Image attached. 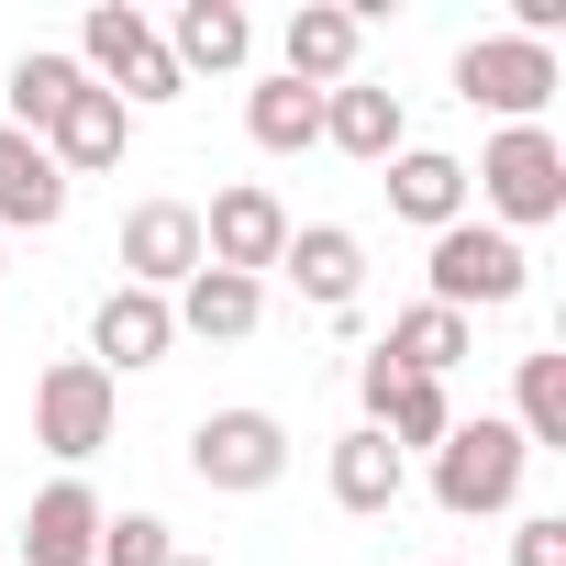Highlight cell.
I'll list each match as a JSON object with an SVG mask.
<instances>
[{
  "label": "cell",
  "mask_w": 566,
  "mask_h": 566,
  "mask_svg": "<svg viewBox=\"0 0 566 566\" xmlns=\"http://www.w3.org/2000/svg\"><path fill=\"white\" fill-rule=\"evenodd\" d=\"M23 566H101V489L90 478H45L23 511Z\"/></svg>",
  "instance_id": "4fadbf2b"
},
{
  "label": "cell",
  "mask_w": 566,
  "mask_h": 566,
  "mask_svg": "<svg viewBox=\"0 0 566 566\" xmlns=\"http://www.w3.org/2000/svg\"><path fill=\"white\" fill-rule=\"evenodd\" d=\"M555 45H522V34H467L455 45V101L467 112H500V123H544L555 101Z\"/></svg>",
  "instance_id": "8992f818"
},
{
  "label": "cell",
  "mask_w": 566,
  "mask_h": 566,
  "mask_svg": "<svg viewBox=\"0 0 566 566\" xmlns=\"http://www.w3.org/2000/svg\"><path fill=\"white\" fill-rule=\"evenodd\" d=\"M167 323L200 334V345H244V334L266 323V277H222V266H200V277H178V290H167Z\"/></svg>",
  "instance_id": "d6986e66"
},
{
  "label": "cell",
  "mask_w": 566,
  "mask_h": 566,
  "mask_svg": "<svg viewBox=\"0 0 566 566\" xmlns=\"http://www.w3.org/2000/svg\"><path fill=\"white\" fill-rule=\"evenodd\" d=\"M356 56H367V12H345V0H301L277 23V78H301V90H345Z\"/></svg>",
  "instance_id": "30bf717a"
},
{
  "label": "cell",
  "mask_w": 566,
  "mask_h": 566,
  "mask_svg": "<svg viewBox=\"0 0 566 566\" xmlns=\"http://www.w3.org/2000/svg\"><path fill=\"white\" fill-rule=\"evenodd\" d=\"M167 345H178L167 301H156V290H123V277H112V290H101V312H90V367L123 389L134 367H167Z\"/></svg>",
  "instance_id": "7c38bea8"
},
{
  "label": "cell",
  "mask_w": 566,
  "mask_h": 566,
  "mask_svg": "<svg viewBox=\"0 0 566 566\" xmlns=\"http://www.w3.org/2000/svg\"><path fill=\"white\" fill-rule=\"evenodd\" d=\"M244 134H255V156H312V145H323V90L255 78V90H244Z\"/></svg>",
  "instance_id": "cb8c5ba5"
},
{
  "label": "cell",
  "mask_w": 566,
  "mask_h": 566,
  "mask_svg": "<svg viewBox=\"0 0 566 566\" xmlns=\"http://www.w3.org/2000/svg\"><path fill=\"white\" fill-rule=\"evenodd\" d=\"M277 244H290V200H277L266 178L211 189V211H200V266H222V277H266Z\"/></svg>",
  "instance_id": "ba28073f"
},
{
  "label": "cell",
  "mask_w": 566,
  "mask_h": 566,
  "mask_svg": "<svg viewBox=\"0 0 566 566\" xmlns=\"http://www.w3.org/2000/svg\"><path fill=\"white\" fill-rule=\"evenodd\" d=\"M522 478H533V444H522L500 411H478V422H455V433L433 444V511H455V522L511 511V500H522Z\"/></svg>",
  "instance_id": "277c9868"
},
{
  "label": "cell",
  "mask_w": 566,
  "mask_h": 566,
  "mask_svg": "<svg viewBox=\"0 0 566 566\" xmlns=\"http://www.w3.org/2000/svg\"><path fill=\"white\" fill-rule=\"evenodd\" d=\"M189 478H200V489H222V500L277 489V478H290V422H277V411H255V400L200 411V422H189Z\"/></svg>",
  "instance_id": "5b68a950"
},
{
  "label": "cell",
  "mask_w": 566,
  "mask_h": 566,
  "mask_svg": "<svg viewBox=\"0 0 566 566\" xmlns=\"http://www.w3.org/2000/svg\"><path fill=\"white\" fill-rule=\"evenodd\" d=\"M78 78H90V90H112L123 112H167V101H189V78H178L167 34L134 12V0H101V12L78 23Z\"/></svg>",
  "instance_id": "7a4b0ae2"
},
{
  "label": "cell",
  "mask_w": 566,
  "mask_h": 566,
  "mask_svg": "<svg viewBox=\"0 0 566 566\" xmlns=\"http://www.w3.org/2000/svg\"><path fill=\"white\" fill-rule=\"evenodd\" d=\"M389 211L422 222V233L467 222V156H444V145H400V156H389Z\"/></svg>",
  "instance_id": "44dd1931"
},
{
  "label": "cell",
  "mask_w": 566,
  "mask_h": 566,
  "mask_svg": "<svg viewBox=\"0 0 566 566\" xmlns=\"http://www.w3.org/2000/svg\"><path fill=\"white\" fill-rule=\"evenodd\" d=\"M356 400H367V433H378L389 455H433V444L455 433V389H444V378H400L389 356L356 367Z\"/></svg>",
  "instance_id": "9c48e42d"
},
{
  "label": "cell",
  "mask_w": 566,
  "mask_h": 566,
  "mask_svg": "<svg viewBox=\"0 0 566 566\" xmlns=\"http://www.w3.org/2000/svg\"><path fill=\"white\" fill-rule=\"evenodd\" d=\"M112 422H123V389H112L90 356H56V367L34 378V444H45L67 478H78V467L112 444Z\"/></svg>",
  "instance_id": "52a82bcc"
},
{
  "label": "cell",
  "mask_w": 566,
  "mask_h": 566,
  "mask_svg": "<svg viewBox=\"0 0 566 566\" xmlns=\"http://www.w3.org/2000/svg\"><path fill=\"white\" fill-rule=\"evenodd\" d=\"M467 200H489L500 233L566 222V145H555V123H500L478 145V167H467Z\"/></svg>",
  "instance_id": "6da1fadb"
},
{
  "label": "cell",
  "mask_w": 566,
  "mask_h": 566,
  "mask_svg": "<svg viewBox=\"0 0 566 566\" xmlns=\"http://www.w3.org/2000/svg\"><path fill=\"white\" fill-rule=\"evenodd\" d=\"M511 433H522L533 455H566V356H555V345L522 356V378H511Z\"/></svg>",
  "instance_id": "d4e9b609"
},
{
  "label": "cell",
  "mask_w": 566,
  "mask_h": 566,
  "mask_svg": "<svg viewBox=\"0 0 566 566\" xmlns=\"http://www.w3.org/2000/svg\"><path fill=\"white\" fill-rule=\"evenodd\" d=\"M323 145H334V156H356V167H389V156L411 145V112H400V90H378V78H345V90H323Z\"/></svg>",
  "instance_id": "9a60e30c"
},
{
  "label": "cell",
  "mask_w": 566,
  "mask_h": 566,
  "mask_svg": "<svg viewBox=\"0 0 566 566\" xmlns=\"http://www.w3.org/2000/svg\"><path fill=\"white\" fill-rule=\"evenodd\" d=\"M400 378H455L467 356H478V323L467 312H433V301H411V312H389V345H378Z\"/></svg>",
  "instance_id": "7402d4cb"
},
{
  "label": "cell",
  "mask_w": 566,
  "mask_h": 566,
  "mask_svg": "<svg viewBox=\"0 0 566 566\" xmlns=\"http://www.w3.org/2000/svg\"><path fill=\"white\" fill-rule=\"evenodd\" d=\"M167 555H178V533L156 511H101V566H167Z\"/></svg>",
  "instance_id": "484cf974"
},
{
  "label": "cell",
  "mask_w": 566,
  "mask_h": 566,
  "mask_svg": "<svg viewBox=\"0 0 566 566\" xmlns=\"http://www.w3.org/2000/svg\"><path fill=\"white\" fill-rule=\"evenodd\" d=\"M178 277H200V211L189 200H134L123 211V290H178Z\"/></svg>",
  "instance_id": "8fae6325"
},
{
  "label": "cell",
  "mask_w": 566,
  "mask_h": 566,
  "mask_svg": "<svg viewBox=\"0 0 566 566\" xmlns=\"http://www.w3.org/2000/svg\"><path fill=\"white\" fill-rule=\"evenodd\" d=\"M45 156H56V178H67V189H78V178H112V167L134 156V112H123L112 90H78V101L56 112Z\"/></svg>",
  "instance_id": "2e32d148"
},
{
  "label": "cell",
  "mask_w": 566,
  "mask_h": 566,
  "mask_svg": "<svg viewBox=\"0 0 566 566\" xmlns=\"http://www.w3.org/2000/svg\"><path fill=\"white\" fill-rule=\"evenodd\" d=\"M323 478H334V511H356V522H389V511L411 500V455H389L367 422H356V433H334Z\"/></svg>",
  "instance_id": "ac0fdd59"
},
{
  "label": "cell",
  "mask_w": 566,
  "mask_h": 566,
  "mask_svg": "<svg viewBox=\"0 0 566 566\" xmlns=\"http://www.w3.org/2000/svg\"><path fill=\"white\" fill-rule=\"evenodd\" d=\"M422 566H455V555H422Z\"/></svg>",
  "instance_id": "f1b7e54d"
},
{
  "label": "cell",
  "mask_w": 566,
  "mask_h": 566,
  "mask_svg": "<svg viewBox=\"0 0 566 566\" xmlns=\"http://www.w3.org/2000/svg\"><path fill=\"white\" fill-rule=\"evenodd\" d=\"M522 290H533L522 233H500V222H478V211L433 233V266H422V301H433V312H467V323H478V312H511Z\"/></svg>",
  "instance_id": "3957f363"
},
{
  "label": "cell",
  "mask_w": 566,
  "mask_h": 566,
  "mask_svg": "<svg viewBox=\"0 0 566 566\" xmlns=\"http://www.w3.org/2000/svg\"><path fill=\"white\" fill-rule=\"evenodd\" d=\"M511 566H566V511H522V533H511Z\"/></svg>",
  "instance_id": "4316f807"
},
{
  "label": "cell",
  "mask_w": 566,
  "mask_h": 566,
  "mask_svg": "<svg viewBox=\"0 0 566 566\" xmlns=\"http://www.w3.org/2000/svg\"><path fill=\"white\" fill-rule=\"evenodd\" d=\"M78 90H90V78H78V56H67V45H34V56H12V90H0V123L45 145V134H56V112H67Z\"/></svg>",
  "instance_id": "603a6c76"
},
{
  "label": "cell",
  "mask_w": 566,
  "mask_h": 566,
  "mask_svg": "<svg viewBox=\"0 0 566 566\" xmlns=\"http://www.w3.org/2000/svg\"><path fill=\"white\" fill-rule=\"evenodd\" d=\"M56 222H67V178H56V156H45L34 134L0 123V244H12V233H56Z\"/></svg>",
  "instance_id": "e0dca14e"
},
{
  "label": "cell",
  "mask_w": 566,
  "mask_h": 566,
  "mask_svg": "<svg viewBox=\"0 0 566 566\" xmlns=\"http://www.w3.org/2000/svg\"><path fill=\"white\" fill-rule=\"evenodd\" d=\"M178 78H233L255 56V23H244V0H178V23H156Z\"/></svg>",
  "instance_id": "ffe728a7"
},
{
  "label": "cell",
  "mask_w": 566,
  "mask_h": 566,
  "mask_svg": "<svg viewBox=\"0 0 566 566\" xmlns=\"http://www.w3.org/2000/svg\"><path fill=\"white\" fill-rule=\"evenodd\" d=\"M277 266H290V290H301L312 312H356V290H367V244H356L345 222H290Z\"/></svg>",
  "instance_id": "5bb4252c"
},
{
  "label": "cell",
  "mask_w": 566,
  "mask_h": 566,
  "mask_svg": "<svg viewBox=\"0 0 566 566\" xmlns=\"http://www.w3.org/2000/svg\"><path fill=\"white\" fill-rule=\"evenodd\" d=\"M167 566H222V555H189V544H178V555H167Z\"/></svg>",
  "instance_id": "83f0119b"
}]
</instances>
